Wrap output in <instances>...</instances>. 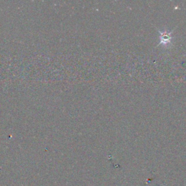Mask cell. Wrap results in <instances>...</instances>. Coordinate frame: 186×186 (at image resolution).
<instances>
[{"mask_svg": "<svg viewBox=\"0 0 186 186\" xmlns=\"http://www.w3.org/2000/svg\"><path fill=\"white\" fill-rule=\"evenodd\" d=\"M171 33L167 34V32H164V34H161V43L167 44L170 42Z\"/></svg>", "mask_w": 186, "mask_h": 186, "instance_id": "1", "label": "cell"}]
</instances>
